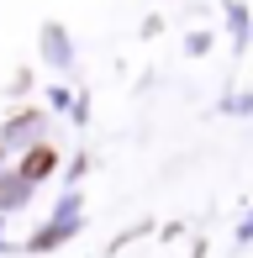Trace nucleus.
Listing matches in <instances>:
<instances>
[{
  "label": "nucleus",
  "mask_w": 253,
  "mask_h": 258,
  "mask_svg": "<svg viewBox=\"0 0 253 258\" xmlns=\"http://www.w3.org/2000/svg\"><path fill=\"white\" fill-rule=\"evenodd\" d=\"M53 158H58L53 148H32V153H27V163H21V174H27V179H42V174L53 169Z\"/></svg>",
  "instance_id": "nucleus-1"
}]
</instances>
